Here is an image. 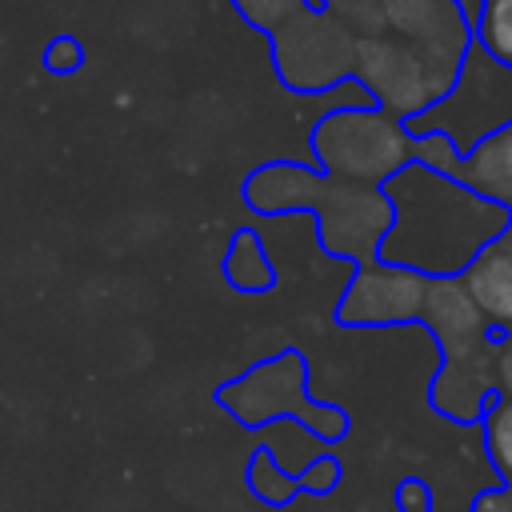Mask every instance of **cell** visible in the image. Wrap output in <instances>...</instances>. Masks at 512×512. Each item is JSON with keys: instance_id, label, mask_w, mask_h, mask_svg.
<instances>
[{"instance_id": "obj_1", "label": "cell", "mask_w": 512, "mask_h": 512, "mask_svg": "<svg viewBox=\"0 0 512 512\" xmlns=\"http://www.w3.org/2000/svg\"><path fill=\"white\" fill-rule=\"evenodd\" d=\"M392 228L380 244L384 264L412 268L420 276H460L492 240L504 236L512 212L476 196L460 180L424 164H404L388 184Z\"/></svg>"}, {"instance_id": "obj_17", "label": "cell", "mask_w": 512, "mask_h": 512, "mask_svg": "<svg viewBox=\"0 0 512 512\" xmlns=\"http://www.w3.org/2000/svg\"><path fill=\"white\" fill-rule=\"evenodd\" d=\"M304 4H308V0H232V8L244 16V24L256 28V32H264V36H272V32H276L288 16H296Z\"/></svg>"}, {"instance_id": "obj_14", "label": "cell", "mask_w": 512, "mask_h": 512, "mask_svg": "<svg viewBox=\"0 0 512 512\" xmlns=\"http://www.w3.org/2000/svg\"><path fill=\"white\" fill-rule=\"evenodd\" d=\"M244 480H248L252 496L264 500V504H272V508H284V504H292V500L300 496L296 472H288V468L276 460L272 448H256V452L248 456V464H244Z\"/></svg>"}, {"instance_id": "obj_9", "label": "cell", "mask_w": 512, "mask_h": 512, "mask_svg": "<svg viewBox=\"0 0 512 512\" xmlns=\"http://www.w3.org/2000/svg\"><path fill=\"white\" fill-rule=\"evenodd\" d=\"M428 280L400 264H360L336 304V320L344 328H392V324H416L424 312Z\"/></svg>"}, {"instance_id": "obj_12", "label": "cell", "mask_w": 512, "mask_h": 512, "mask_svg": "<svg viewBox=\"0 0 512 512\" xmlns=\"http://www.w3.org/2000/svg\"><path fill=\"white\" fill-rule=\"evenodd\" d=\"M468 296L488 316L492 328L512 332V256L492 240L464 272H460Z\"/></svg>"}, {"instance_id": "obj_18", "label": "cell", "mask_w": 512, "mask_h": 512, "mask_svg": "<svg viewBox=\"0 0 512 512\" xmlns=\"http://www.w3.org/2000/svg\"><path fill=\"white\" fill-rule=\"evenodd\" d=\"M296 484H300V492H308V496H324V492H332V488L340 484V460L328 456V452L312 456V460L296 472Z\"/></svg>"}, {"instance_id": "obj_16", "label": "cell", "mask_w": 512, "mask_h": 512, "mask_svg": "<svg viewBox=\"0 0 512 512\" xmlns=\"http://www.w3.org/2000/svg\"><path fill=\"white\" fill-rule=\"evenodd\" d=\"M472 40L500 64H512V0H484L472 24Z\"/></svg>"}, {"instance_id": "obj_7", "label": "cell", "mask_w": 512, "mask_h": 512, "mask_svg": "<svg viewBox=\"0 0 512 512\" xmlns=\"http://www.w3.org/2000/svg\"><path fill=\"white\" fill-rule=\"evenodd\" d=\"M352 80L368 92V100L396 116V120H412L424 108H432L456 80L452 68L436 64L428 52H420L416 44L380 32V36H364L356 40V64H352Z\"/></svg>"}, {"instance_id": "obj_5", "label": "cell", "mask_w": 512, "mask_h": 512, "mask_svg": "<svg viewBox=\"0 0 512 512\" xmlns=\"http://www.w3.org/2000/svg\"><path fill=\"white\" fill-rule=\"evenodd\" d=\"M512 124V64L492 60L476 40L468 44L452 88L408 120V132H444L460 156H468L484 136Z\"/></svg>"}, {"instance_id": "obj_23", "label": "cell", "mask_w": 512, "mask_h": 512, "mask_svg": "<svg viewBox=\"0 0 512 512\" xmlns=\"http://www.w3.org/2000/svg\"><path fill=\"white\" fill-rule=\"evenodd\" d=\"M316 4H328V0H316Z\"/></svg>"}, {"instance_id": "obj_19", "label": "cell", "mask_w": 512, "mask_h": 512, "mask_svg": "<svg viewBox=\"0 0 512 512\" xmlns=\"http://www.w3.org/2000/svg\"><path fill=\"white\" fill-rule=\"evenodd\" d=\"M80 64H84V48H80L76 36H52V40H48V48H44V68H48L52 76H68V72H76Z\"/></svg>"}, {"instance_id": "obj_15", "label": "cell", "mask_w": 512, "mask_h": 512, "mask_svg": "<svg viewBox=\"0 0 512 512\" xmlns=\"http://www.w3.org/2000/svg\"><path fill=\"white\" fill-rule=\"evenodd\" d=\"M480 432H484V452L492 468L512 488V400L508 396H496L488 404V412L480 416Z\"/></svg>"}, {"instance_id": "obj_10", "label": "cell", "mask_w": 512, "mask_h": 512, "mask_svg": "<svg viewBox=\"0 0 512 512\" xmlns=\"http://www.w3.org/2000/svg\"><path fill=\"white\" fill-rule=\"evenodd\" d=\"M324 188V172L300 160H268L244 176V204L256 216H292L312 212Z\"/></svg>"}, {"instance_id": "obj_6", "label": "cell", "mask_w": 512, "mask_h": 512, "mask_svg": "<svg viewBox=\"0 0 512 512\" xmlns=\"http://www.w3.org/2000/svg\"><path fill=\"white\" fill-rule=\"evenodd\" d=\"M272 68L288 92L320 96L352 80L356 36L316 0L288 16L272 36Z\"/></svg>"}, {"instance_id": "obj_13", "label": "cell", "mask_w": 512, "mask_h": 512, "mask_svg": "<svg viewBox=\"0 0 512 512\" xmlns=\"http://www.w3.org/2000/svg\"><path fill=\"white\" fill-rule=\"evenodd\" d=\"M224 280L236 292H268L276 284V268L268 260L264 236L252 228H240L224 252Z\"/></svg>"}, {"instance_id": "obj_8", "label": "cell", "mask_w": 512, "mask_h": 512, "mask_svg": "<svg viewBox=\"0 0 512 512\" xmlns=\"http://www.w3.org/2000/svg\"><path fill=\"white\" fill-rule=\"evenodd\" d=\"M312 216H316L320 248L360 268L380 260V244L392 228V200L380 184H352L324 176Z\"/></svg>"}, {"instance_id": "obj_11", "label": "cell", "mask_w": 512, "mask_h": 512, "mask_svg": "<svg viewBox=\"0 0 512 512\" xmlns=\"http://www.w3.org/2000/svg\"><path fill=\"white\" fill-rule=\"evenodd\" d=\"M452 180L472 188L484 200H496L512 212V124L484 136L468 156H460Z\"/></svg>"}, {"instance_id": "obj_21", "label": "cell", "mask_w": 512, "mask_h": 512, "mask_svg": "<svg viewBox=\"0 0 512 512\" xmlns=\"http://www.w3.org/2000/svg\"><path fill=\"white\" fill-rule=\"evenodd\" d=\"M496 392L512 400V332H504L496 348Z\"/></svg>"}, {"instance_id": "obj_22", "label": "cell", "mask_w": 512, "mask_h": 512, "mask_svg": "<svg viewBox=\"0 0 512 512\" xmlns=\"http://www.w3.org/2000/svg\"><path fill=\"white\" fill-rule=\"evenodd\" d=\"M472 512H512V488L508 484H496V488H484L472 504Z\"/></svg>"}, {"instance_id": "obj_20", "label": "cell", "mask_w": 512, "mask_h": 512, "mask_svg": "<svg viewBox=\"0 0 512 512\" xmlns=\"http://www.w3.org/2000/svg\"><path fill=\"white\" fill-rule=\"evenodd\" d=\"M396 508H400V512H436L428 480H420V476H404V480L396 484Z\"/></svg>"}, {"instance_id": "obj_3", "label": "cell", "mask_w": 512, "mask_h": 512, "mask_svg": "<svg viewBox=\"0 0 512 512\" xmlns=\"http://www.w3.org/2000/svg\"><path fill=\"white\" fill-rule=\"evenodd\" d=\"M216 404L244 428L292 420L320 444H336L348 436V412L308 396V360L292 348L252 364L236 380L216 388Z\"/></svg>"}, {"instance_id": "obj_2", "label": "cell", "mask_w": 512, "mask_h": 512, "mask_svg": "<svg viewBox=\"0 0 512 512\" xmlns=\"http://www.w3.org/2000/svg\"><path fill=\"white\" fill-rule=\"evenodd\" d=\"M420 324L436 336L440 372L428 384V404L452 424H480L496 392V348L504 340L500 328L476 308L460 276L428 280Z\"/></svg>"}, {"instance_id": "obj_4", "label": "cell", "mask_w": 512, "mask_h": 512, "mask_svg": "<svg viewBox=\"0 0 512 512\" xmlns=\"http://www.w3.org/2000/svg\"><path fill=\"white\" fill-rule=\"evenodd\" d=\"M316 168L332 180L388 184L404 164H412V132L404 120L380 112L376 104H344L312 124Z\"/></svg>"}]
</instances>
